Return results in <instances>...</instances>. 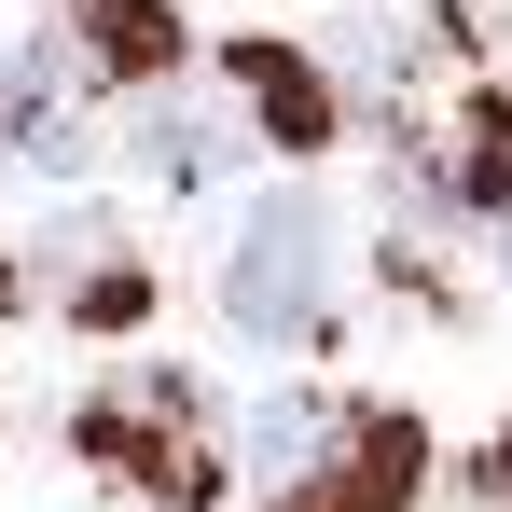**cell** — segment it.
<instances>
[{
    "instance_id": "cell-1",
    "label": "cell",
    "mask_w": 512,
    "mask_h": 512,
    "mask_svg": "<svg viewBox=\"0 0 512 512\" xmlns=\"http://www.w3.org/2000/svg\"><path fill=\"white\" fill-rule=\"evenodd\" d=\"M333 319V208L319 194H263L222 236V333L236 346H305Z\"/></svg>"
},
{
    "instance_id": "cell-2",
    "label": "cell",
    "mask_w": 512,
    "mask_h": 512,
    "mask_svg": "<svg viewBox=\"0 0 512 512\" xmlns=\"http://www.w3.org/2000/svg\"><path fill=\"white\" fill-rule=\"evenodd\" d=\"M84 457L97 471H125V485H153V499H222V443H208V402L180 388V374H111L84 388Z\"/></svg>"
},
{
    "instance_id": "cell-3",
    "label": "cell",
    "mask_w": 512,
    "mask_h": 512,
    "mask_svg": "<svg viewBox=\"0 0 512 512\" xmlns=\"http://www.w3.org/2000/svg\"><path fill=\"white\" fill-rule=\"evenodd\" d=\"M416 485H429L416 416L360 402V416H319V443L277 471V512H416Z\"/></svg>"
},
{
    "instance_id": "cell-4",
    "label": "cell",
    "mask_w": 512,
    "mask_h": 512,
    "mask_svg": "<svg viewBox=\"0 0 512 512\" xmlns=\"http://www.w3.org/2000/svg\"><path fill=\"white\" fill-rule=\"evenodd\" d=\"M0 153L14 167H97V84L70 56H0Z\"/></svg>"
},
{
    "instance_id": "cell-5",
    "label": "cell",
    "mask_w": 512,
    "mask_h": 512,
    "mask_svg": "<svg viewBox=\"0 0 512 512\" xmlns=\"http://www.w3.org/2000/svg\"><path fill=\"white\" fill-rule=\"evenodd\" d=\"M222 84H236V111H250L277 153H333V139H346L333 70H319V56H291V42H236V56H222Z\"/></svg>"
},
{
    "instance_id": "cell-6",
    "label": "cell",
    "mask_w": 512,
    "mask_h": 512,
    "mask_svg": "<svg viewBox=\"0 0 512 512\" xmlns=\"http://www.w3.org/2000/svg\"><path fill=\"white\" fill-rule=\"evenodd\" d=\"M56 28L84 42V84L111 97H167V70H180V14L167 0H56Z\"/></svg>"
},
{
    "instance_id": "cell-7",
    "label": "cell",
    "mask_w": 512,
    "mask_h": 512,
    "mask_svg": "<svg viewBox=\"0 0 512 512\" xmlns=\"http://www.w3.org/2000/svg\"><path fill=\"white\" fill-rule=\"evenodd\" d=\"M28 277H56V319H84V333H139V305H153L139 250H111V236H56Z\"/></svg>"
},
{
    "instance_id": "cell-8",
    "label": "cell",
    "mask_w": 512,
    "mask_h": 512,
    "mask_svg": "<svg viewBox=\"0 0 512 512\" xmlns=\"http://www.w3.org/2000/svg\"><path fill=\"white\" fill-rule=\"evenodd\" d=\"M319 416H333V402H263V416L236 429V457H250L263 485H277V471H291V457H305V443H319Z\"/></svg>"
},
{
    "instance_id": "cell-9",
    "label": "cell",
    "mask_w": 512,
    "mask_h": 512,
    "mask_svg": "<svg viewBox=\"0 0 512 512\" xmlns=\"http://www.w3.org/2000/svg\"><path fill=\"white\" fill-rule=\"evenodd\" d=\"M499 263H512V222H499Z\"/></svg>"
}]
</instances>
